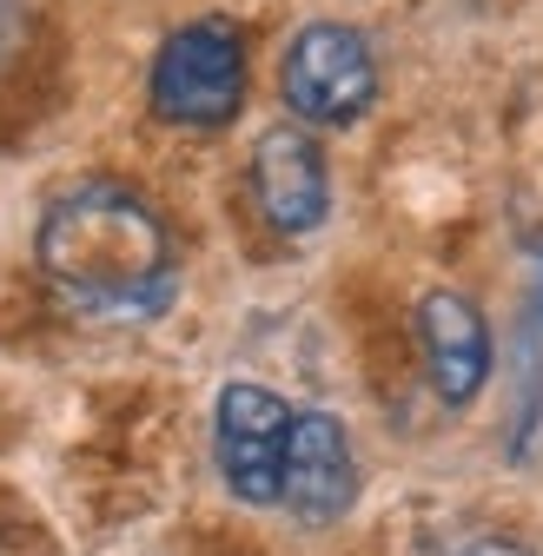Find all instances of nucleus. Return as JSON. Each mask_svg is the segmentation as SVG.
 <instances>
[{
	"instance_id": "obj_1",
	"label": "nucleus",
	"mask_w": 543,
	"mask_h": 556,
	"mask_svg": "<svg viewBox=\"0 0 543 556\" xmlns=\"http://www.w3.org/2000/svg\"><path fill=\"white\" fill-rule=\"evenodd\" d=\"M40 271L93 318H153L173 299V239L140 192L87 179L47 205Z\"/></svg>"
},
{
	"instance_id": "obj_2",
	"label": "nucleus",
	"mask_w": 543,
	"mask_h": 556,
	"mask_svg": "<svg viewBox=\"0 0 543 556\" xmlns=\"http://www.w3.org/2000/svg\"><path fill=\"white\" fill-rule=\"evenodd\" d=\"M245 100V40L232 21H192L153 60V113L173 126H226Z\"/></svg>"
},
{
	"instance_id": "obj_3",
	"label": "nucleus",
	"mask_w": 543,
	"mask_h": 556,
	"mask_svg": "<svg viewBox=\"0 0 543 556\" xmlns=\"http://www.w3.org/2000/svg\"><path fill=\"white\" fill-rule=\"evenodd\" d=\"M279 87H286V106L299 119H312V126H352L378 100V60H371L365 34L338 27V21H318V27H305L286 47Z\"/></svg>"
},
{
	"instance_id": "obj_4",
	"label": "nucleus",
	"mask_w": 543,
	"mask_h": 556,
	"mask_svg": "<svg viewBox=\"0 0 543 556\" xmlns=\"http://www.w3.org/2000/svg\"><path fill=\"white\" fill-rule=\"evenodd\" d=\"M292 404L272 397L265 384H226L213 417L219 477L239 504H279L286 491V451H292Z\"/></svg>"
},
{
	"instance_id": "obj_5",
	"label": "nucleus",
	"mask_w": 543,
	"mask_h": 556,
	"mask_svg": "<svg viewBox=\"0 0 543 556\" xmlns=\"http://www.w3.org/2000/svg\"><path fill=\"white\" fill-rule=\"evenodd\" d=\"M358 497V464H352V438L331 410H299L292 417V451H286V491L279 504L305 523H331L345 517Z\"/></svg>"
},
{
	"instance_id": "obj_6",
	"label": "nucleus",
	"mask_w": 543,
	"mask_h": 556,
	"mask_svg": "<svg viewBox=\"0 0 543 556\" xmlns=\"http://www.w3.org/2000/svg\"><path fill=\"white\" fill-rule=\"evenodd\" d=\"M252 192L258 213L279 232H312L331 205V179H325V153L305 126H272L252 147Z\"/></svg>"
},
{
	"instance_id": "obj_7",
	"label": "nucleus",
	"mask_w": 543,
	"mask_h": 556,
	"mask_svg": "<svg viewBox=\"0 0 543 556\" xmlns=\"http://www.w3.org/2000/svg\"><path fill=\"white\" fill-rule=\"evenodd\" d=\"M418 344H425V371L444 404H470L491 378V325L484 312L457 299V292H425L418 305Z\"/></svg>"
},
{
	"instance_id": "obj_8",
	"label": "nucleus",
	"mask_w": 543,
	"mask_h": 556,
	"mask_svg": "<svg viewBox=\"0 0 543 556\" xmlns=\"http://www.w3.org/2000/svg\"><path fill=\"white\" fill-rule=\"evenodd\" d=\"M457 556H530V549H517L510 536H478V543H464Z\"/></svg>"
},
{
	"instance_id": "obj_9",
	"label": "nucleus",
	"mask_w": 543,
	"mask_h": 556,
	"mask_svg": "<svg viewBox=\"0 0 543 556\" xmlns=\"http://www.w3.org/2000/svg\"><path fill=\"white\" fill-rule=\"evenodd\" d=\"M14 27H21V8H14V0H0V53H8V40H14Z\"/></svg>"
}]
</instances>
